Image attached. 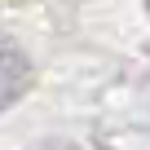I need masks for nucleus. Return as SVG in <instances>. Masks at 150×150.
<instances>
[{"mask_svg": "<svg viewBox=\"0 0 150 150\" xmlns=\"http://www.w3.org/2000/svg\"><path fill=\"white\" fill-rule=\"evenodd\" d=\"M27 84H31V66H27L22 49L0 35V110H5L9 102H18L27 93Z\"/></svg>", "mask_w": 150, "mask_h": 150, "instance_id": "nucleus-1", "label": "nucleus"}]
</instances>
